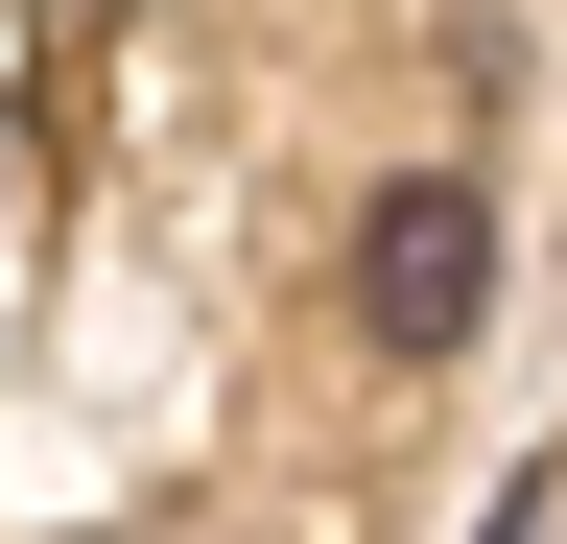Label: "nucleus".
I'll list each match as a JSON object with an SVG mask.
<instances>
[{
  "mask_svg": "<svg viewBox=\"0 0 567 544\" xmlns=\"http://www.w3.org/2000/svg\"><path fill=\"white\" fill-rule=\"evenodd\" d=\"M473 308H496V214L450 166L379 189V214H354V331H379V356H473Z\"/></svg>",
  "mask_w": 567,
  "mask_h": 544,
  "instance_id": "nucleus-1",
  "label": "nucleus"
}]
</instances>
